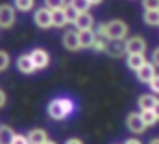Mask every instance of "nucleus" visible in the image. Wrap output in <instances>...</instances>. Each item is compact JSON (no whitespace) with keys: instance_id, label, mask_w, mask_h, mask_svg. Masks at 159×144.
<instances>
[{"instance_id":"obj_1","label":"nucleus","mask_w":159,"mask_h":144,"mask_svg":"<svg viewBox=\"0 0 159 144\" xmlns=\"http://www.w3.org/2000/svg\"><path fill=\"white\" fill-rule=\"evenodd\" d=\"M74 113V102L70 98H56L48 104V116L52 120H65Z\"/></svg>"},{"instance_id":"obj_2","label":"nucleus","mask_w":159,"mask_h":144,"mask_svg":"<svg viewBox=\"0 0 159 144\" xmlns=\"http://www.w3.org/2000/svg\"><path fill=\"white\" fill-rule=\"evenodd\" d=\"M128 35V24L120 19H113L106 22V39L107 41H124Z\"/></svg>"},{"instance_id":"obj_3","label":"nucleus","mask_w":159,"mask_h":144,"mask_svg":"<svg viewBox=\"0 0 159 144\" xmlns=\"http://www.w3.org/2000/svg\"><path fill=\"white\" fill-rule=\"evenodd\" d=\"M126 128H128L131 133H135V135L144 133V131H146V126H144V122H143V118H141V113H129L128 118H126Z\"/></svg>"},{"instance_id":"obj_4","label":"nucleus","mask_w":159,"mask_h":144,"mask_svg":"<svg viewBox=\"0 0 159 144\" xmlns=\"http://www.w3.org/2000/svg\"><path fill=\"white\" fill-rule=\"evenodd\" d=\"M30 57H32L37 70H43V69H46L50 65V54L46 50H43V48H34L30 52Z\"/></svg>"},{"instance_id":"obj_5","label":"nucleus","mask_w":159,"mask_h":144,"mask_svg":"<svg viewBox=\"0 0 159 144\" xmlns=\"http://www.w3.org/2000/svg\"><path fill=\"white\" fill-rule=\"evenodd\" d=\"M144 52H146V41L141 35L126 39V54H144Z\"/></svg>"},{"instance_id":"obj_6","label":"nucleus","mask_w":159,"mask_h":144,"mask_svg":"<svg viewBox=\"0 0 159 144\" xmlns=\"http://www.w3.org/2000/svg\"><path fill=\"white\" fill-rule=\"evenodd\" d=\"M15 24V9L11 4L0 6V28H11Z\"/></svg>"},{"instance_id":"obj_7","label":"nucleus","mask_w":159,"mask_h":144,"mask_svg":"<svg viewBox=\"0 0 159 144\" xmlns=\"http://www.w3.org/2000/svg\"><path fill=\"white\" fill-rule=\"evenodd\" d=\"M34 22L43 28V30H48V28H52V9H48V7H41L35 11V15H34Z\"/></svg>"},{"instance_id":"obj_8","label":"nucleus","mask_w":159,"mask_h":144,"mask_svg":"<svg viewBox=\"0 0 159 144\" xmlns=\"http://www.w3.org/2000/svg\"><path fill=\"white\" fill-rule=\"evenodd\" d=\"M135 74H137V79H139L141 83H150V81L157 76V72H156V65H154V63H148V61L135 72Z\"/></svg>"},{"instance_id":"obj_9","label":"nucleus","mask_w":159,"mask_h":144,"mask_svg":"<svg viewBox=\"0 0 159 144\" xmlns=\"http://www.w3.org/2000/svg\"><path fill=\"white\" fill-rule=\"evenodd\" d=\"M106 54H109L111 57H122L126 54V41H107Z\"/></svg>"},{"instance_id":"obj_10","label":"nucleus","mask_w":159,"mask_h":144,"mask_svg":"<svg viewBox=\"0 0 159 144\" xmlns=\"http://www.w3.org/2000/svg\"><path fill=\"white\" fill-rule=\"evenodd\" d=\"M63 46H65L67 50H70V52H76V50H80L81 46H80V35H78V32H72V30L65 32V35H63Z\"/></svg>"},{"instance_id":"obj_11","label":"nucleus","mask_w":159,"mask_h":144,"mask_svg":"<svg viewBox=\"0 0 159 144\" xmlns=\"http://www.w3.org/2000/svg\"><path fill=\"white\" fill-rule=\"evenodd\" d=\"M17 69L22 74H34V72L37 70L35 65H34V61H32V57H30V54H24V56H20L17 59Z\"/></svg>"},{"instance_id":"obj_12","label":"nucleus","mask_w":159,"mask_h":144,"mask_svg":"<svg viewBox=\"0 0 159 144\" xmlns=\"http://www.w3.org/2000/svg\"><path fill=\"white\" fill-rule=\"evenodd\" d=\"M156 104H157V98H156V94H152V92L141 94L139 100H137V106H139L141 111H154Z\"/></svg>"},{"instance_id":"obj_13","label":"nucleus","mask_w":159,"mask_h":144,"mask_svg":"<svg viewBox=\"0 0 159 144\" xmlns=\"http://www.w3.org/2000/svg\"><path fill=\"white\" fill-rule=\"evenodd\" d=\"M93 24H94V19H93V15H91L89 11L80 13L78 19H76V22H74V26L78 28V32H83V30H93Z\"/></svg>"},{"instance_id":"obj_14","label":"nucleus","mask_w":159,"mask_h":144,"mask_svg":"<svg viewBox=\"0 0 159 144\" xmlns=\"http://www.w3.org/2000/svg\"><path fill=\"white\" fill-rule=\"evenodd\" d=\"M144 63H146L144 54H128V57H126V65H128V69L133 70V72H137Z\"/></svg>"},{"instance_id":"obj_15","label":"nucleus","mask_w":159,"mask_h":144,"mask_svg":"<svg viewBox=\"0 0 159 144\" xmlns=\"http://www.w3.org/2000/svg\"><path fill=\"white\" fill-rule=\"evenodd\" d=\"M78 35H80V46L81 48H93V44L96 41L94 30H83V32H78Z\"/></svg>"},{"instance_id":"obj_16","label":"nucleus","mask_w":159,"mask_h":144,"mask_svg":"<svg viewBox=\"0 0 159 144\" xmlns=\"http://www.w3.org/2000/svg\"><path fill=\"white\" fill-rule=\"evenodd\" d=\"M48 141V135L44 129H32L28 133V142L30 144H43Z\"/></svg>"},{"instance_id":"obj_17","label":"nucleus","mask_w":159,"mask_h":144,"mask_svg":"<svg viewBox=\"0 0 159 144\" xmlns=\"http://www.w3.org/2000/svg\"><path fill=\"white\" fill-rule=\"evenodd\" d=\"M67 22H69V20H67V17H65L63 7H61V9H54V11H52V26H56V28H63Z\"/></svg>"},{"instance_id":"obj_18","label":"nucleus","mask_w":159,"mask_h":144,"mask_svg":"<svg viewBox=\"0 0 159 144\" xmlns=\"http://www.w3.org/2000/svg\"><path fill=\"white\" fill-rule=\"evenodd\" d=\"M143 19H144V22L148 26H159V9H148V11H144Z\"/></svg>"},{"instance_id":"obj_19","label":"nucleus","mask_w":159,"mask_h":144,"mask_svg":"<svg viewBox=\"0 0 159 144\" xmlns=\"http://www.w3.org/2000/svg\"><path fill=\"white\" fill-rule=\"evenodd\" d=\"M13 137H15V133L9 126H0V144H11Z\"/></svg>"},{"instance_id":"obj_20","label":"nucleus","mask_w":159,"mask_h":144,"mask_svg":"<svg viewBox=\"0 0 159 144\" xmlns=\"http://www.w3.org/2000/svg\"><path fill=\"white\" fill-rule=\"evenodd\" d=\"M141 118H143V122H144L146 128H150V126H154V124L159 122L154 111H141Z\"/></svg>"},{"instance_id":"obj_21","label":"nucleus","mask_w":159,"mask_h":144,"mask_svg":"<svg viewBox=\"0 0 159 144\" xmlns=\"http://www.w3.org/2000/svg\"><path fill=\"white\" fill-rule=\"evenodd\" d=\"M63 11H65V17H67V20H69V22H76L80 11L74 7V6H72V4H67V6L63 7Z\"/></svg>"},{"instance_id":"obj_22","label":"nucleus","mask_w":159,"mask_h":144,"mask_svg":"<svg viewBox=\"0 0 159 144\" xmlns=\"http://www.w3.org/2000/svg\"><path fill=\"white\" fill-rule=\"evenodd\" d=\"M35 6V0H15V9L19 11H30L34 9Z\"/></svg>"},{"instance_id":"obj_23","label":"nucleus","mask_w":159,"mask_h":144,"mask_svg":"<svg viewBox=\"0 0 159 144\" xmlns=\"http://www.w3.org/2000/svg\"><path fill=\"white\" fill-rule=\"evenodd\" d=\"M70 4L78 9L80 13H85V11H89V7H91L89 0H70Z\"/></svg>"},{"instance_id":"obj_24","label":"nucleus","mask_w":159,"mask_h":144,"mask_svg":"<svg viewBox=\"0 0 159 144\" xmlns=\"http://www.w3.org/2000/svg\"><path fill=\"white\" fill-rule=\"evenodd\" d=\"M67 4H65V0H44V7H48V9H61V7H65Z\"/></svg>"},{"instance_id":"obj_25","label":"nucleus","mask_w":159,"mask_h":144,"mask_svg":"<svg viewBox=\"0 0 159 144\" xmlns=\"http://www.w3.org/2000/svg\"><path fill=\"white\" fill-rule=\"evenodd\" d=\"M106 46H107V39L96 37V41H94V44H93V50H96V52H106Z\"/></svg>"},{"instance_id":"obj_26","label":"nucleus","mask_w":159,"mask_h":144,"mask_svg":"<svg viewBox=\"0 0 159 144\" xmlns=\"http://www.w3.org/2000/svg\"><path fill=\"white\" fill-rule=\"evenodd\" d=\"M7 67H9V54L0 50V72H4Z\"/></svg>"},{"instance_id":"obj_27","label":"nucleus","mask_w":159,"mask_h":144,"mask_svg":"<svg viewBox=\"0 0 159 144\" xmlns=\"http://www.w3.org/2000/svg\"><path fill=\"white\" fill-rule=\"evenodd\" d=\"M143 7H144V11L159 9V0H143Z\"/></svg>"},{"instance_id":"obj_28","label":"nucleus","mask_w":159,"mask_h":144,"mask_svg":"<svg viewBox=\"0 0 159 144\" xmlns=\"http://www.w3.org/2000/svg\"><path fill=\"white\" fill-rule=\"evenodd\" d=\"M150 85V91H152V94H159V74L148 83Z\"/></svg>"},{"instance_id":"obj_29","label":"nucleus","mask_w":159,"mask_h":144,"mask_svg":"<svg viewBox=\"0 0 159 144\" xmlns=\"http://www.w3.org/2000/svg\"><path fill=\"white\" fill-rule=\"evenodd\" d=\"M11 144H30V142H28V137H24V135H17V133H15L13 142Z\"/></svg>"},{"instance_id":"obj_30","label":"nucleus","mask_w":159,"mask_h":144,"mask_svg":"<svg viewBox=\"0 0 159 144\" xmlns=\"http://www.w3.org/2000/svg\"><path fill=\"white\" fill-rule=\"evenodd\" d=\"M152 63H154L156 67H159V46L154 48V52H152Z\"/></svg>"},{"instance_id":"obj_31","label":"nucleus","mask_w":159,"mask_h":144,"mask_svg":"<svg viewBox=\"0 0 159 144\" xmlns=\"http://www.w3.org/2000/svg\"><path fill=\"white\" fill-rule=\"evenodd\" d=\"M6 102H7V96H6V92L0 89V107H4V106H6Z\"/></svg>"},{"instance_id":"obj_32","label":"nucleus","mask_w":159,"mask_h":144,"mask_svg":"<svg viewBox=\"0 0 159 144\" xmlns=\"http://www.w3.org/2000/svg\"><path fill=\"white\" fill-rule=\"evenodd\" d=\"M65 144H83V141H81V139H76V137H74V139H69V141H67Z\"/></svg>"},{"instance_id":"obj_33","label":"nucleus","mask_w":159,"mask_h":144,"mask_svg":"<svg viewBox=\"0 0 159 144\" xmlns=\"http://www.w3.org/2000/svg\"><path fill=\"white\" fill-rule=\"evenodd\" d=\"M124 144H143V142H141L139 139H133V137H131V139H128V141H124Z\"/></svg>"},{"instance_id":"obj_34","label":"nucleus","mask_w":159,"mask_h":144,"mask_svg":"<svg viewBox=\"0 0 159 144\" xmlns=\"http://www.w3.org/2000/svg\"><path fill=\"white\" fill-rule=\"evenodd\" d=\"M154 113H156V116H157V120H159V100H157V104H156V107H154Z\"/></svg>"},{"instance_id":"obj_35","label":"nucleus","mask_w":159,"mask_h":144,"mask_svg":"<svg viewBox=\"0 0 159 144\" xmlns=\"http://www.w3.org/2000/svg\"><path fill=\"white\" fill-rule=\"evenodd\" d=\"M100 2H102V0H89V4H91V6H98Z\"/></svg>"},{"instance_id":"obj_36","label":"nucleus","mask_w":159,"mask_h":144,"mask_svg":"<svg viewBox=\"0 0 159 144\" xmlns=\"http://www.w3.org/2000/svg\"><path fill=\"white\" fill-rule=\"evenodd\" d=\"M148 144H159V137H154V139H152Z\"/></svg>"},{"instance_id":"obj_37","label":"nucleus","mask_w":159,"mask_h":144,"mask_svg":"<svg viewBox=\"0 0 159 144\" xmlns=\"http://www.w3.org/2000/svg\"><path fill=\"white\" fill-rule=\"evenodd\" d=\"M43 144H56L54 141H46V142H43Z\"/></svg>"}]
</instances>
